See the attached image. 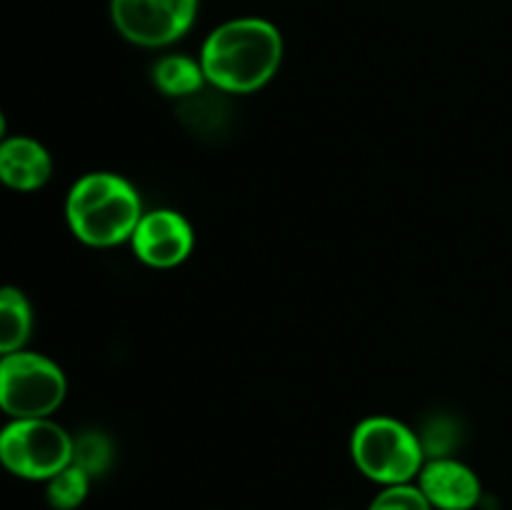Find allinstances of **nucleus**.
Here are the masks:
<instances>
[{
	"label": "nucleus",
	"instance_id": "obj_13",
	"mask_svg": "<svg viewBox=\"0 0 512 510\" xmlns=\"http://www.w3.org/2000/svg\"><path fill=\"white\" fill-rule=\"evenodd\" d=\"M73 463L83 468L90 478H100L115 463V443L100 430H85L73 435Z\"/></svg>",
	"mask_w": 512,
	"mask_h": 510
},
{
	"label": "nucleus",
	"instance_id": "obj_3",
	"mask_svg": "<svg viewBox=\"0 0 512 510\" xmlns=\"http://www.w3.org/2000/svg\"><path fill=\"white\" fill-rule=\"evenodd\" d=\"M350 458L360 475L385 488L415 483L428 455L408 423L393 415H368L350 433Z\"/></svg>",
	"mask_w": 512,
	"mask_h": 510
},
{
	"label": "nucleus",
	"instance_id": "obj_8",
	"mask_svg": "<svg viewBox=\"0 0 512 510\" xmlns=\"http://www.w3.org/2000/svg\"><path fill=\"white\" fill-rule=\"evenodd\" d=\"M415 483L433 510H475L483 500L480 475L455 455L425 460Z\"/></svg>",
	"mask_w": 512,
	"mask_h": 510
},
{
	"label": "nucleus",
	"instance_id": "obj_11",
	"mask_svg": "<svg viewBox=\"0 0 512 510\" xmlns=\"http://www.w3.org/2000/svg\"><path fill=\"white\" fill-rule=\"evenodd\" d=\"M33 328L35 313L28 295L15 285H0V355L28 348Z\"/></svg>",
	"mask_w": 512,
	"mask_h": 510
},
{
	"label": "nucleus",
	"instance_id": "obj_1",
	"mask_svg": "<svg viewBox=\"0 0 512 510\" xmlns=\"http://www.w3.org/2000/svg\"><path fill=\"white\" fill-rule=\"evenodd\" d=\"M285 40L278 25L260 15H240L215 25L200 45V65L210 88L225 95H250L278 75Z\"/></svg>",
	"mask_w": 512,
	"mask_h": 510
},
{
	"label": "nucleus",
	"instance_id": "obj_5",
	"mask_svg": "<svg viewBox=\"0 0 512 510\" xmlns=\"http://www.w3.org/2000/svg\"><path fill=\"white\" fill-rule=\"evenodd\" d=\"M73 463V435L53 418H18L0 428V468L45 483Z\"/></svg>",
	"mask_w": 512,
	"mask_h": 510
},
{
	"label": "nucleus",
	"instance_id": "obj_7",
	"mask_svg": "<svg viewBox=\"0 0 512 510\" xmlns=\"http://www.w3.org/2000/svg\"><path fill=\"white\" fill-rule=\"evenodd\" d=\"M133 255L155 270L183 265L195 250L193 223L175 208L145 210L130 238Z\"/></svg>",
	"mask_w": 512,
	"mask_h": 510
},
{
	"label": "nucleus",
	"instance_id": "obj_17",
	"mask_svg": "<svg viewBox=\"0 0 512 510\" xmlns=\"http://www.w3.org/2000/svg\"><path fill=\"white\" fill-rule=\"evenodd\" d=\"M0 358H3V355H0Z\"/></svg>",
	"mask_w": 512,
	"mask_h": 510
},
{
	"label": "nucleus",
	"instance_id": "obj_4",
	"mask_svg": "<svg viewBox=\"0 0 512 510\" xmlns=\"http://www.w3.org/2000/svg\"><path fill=\"white\" fill-rule=\"evenodd\" d=\"M68 398L65 370L35 350L0 358V410L8 420L53 418Z\"/></svg>",
	"mask_w": 512,
	"mask_h": 510
},
{
	"label": "nucleus",
	"instance_id": "obj_2",
	"mask_svg": "<svg viewBox=\"0 0 512 510\" xmlns=\"http://www.w3.org/2000/svg\"><path fill=\"white\" fill-rule=\"evenodd\" d=\"M145 213L140 190L125 175L110 170L85 173L65 195V223L88 248L130 243Z\"/></svg>",
	"mask_w": 512,
	"mask_h": 510
},
{
	"label": "nucleus",
	"instance_id": "obj_16",
	"mask_svg": "<svg viewBox=\"0 0 512 510\" xmlns=\"http://www.w3.org/2000/svg\"><path fill=\"white\" fill-rule=\"evenodd\" d=\"M5 138H8V118H5L3 108H0V143H3Z\"/></svg>",
	"mask_w": 512,
	"mask_h": 510
},
{
	"label": "nucleus",
	"instance_id": "obj_10",
	"mask_svg": "<svg viewBox=\"0 0 512 510\" xmlns=\"http://www.w3.org/2000/svg\"><path fill=\"white\" fill-rule=\"evenodd\" d=\"M150 80L155 90L165 98L190 100L200 95L208 85L203 73V65L198 58L188 53H165L150 68Z\"/></svg>",
	"mask_w": 512,
	"mask_h": 510
},
{
	"label": "nucleus",
	"instance_id": "obj_9",
	"mask_svg": "<svg viewBox=\"0 0 512 510\" xmlns=\"http://www.w3.org/2000/svg\"><path fill=\"white\" fill-rule=\"evenodd\" d=\"M53 155L30 135H8L0 143V183L15 193H35L53 178Z\"/></svg>",
	"mask_w": 512,
	"mask_h": 510
},
{
	"label": "nucleus",
	"instance_id": "obj_6",
	"mask_svg": "<svg viewBox=\"0 0 512 510\" xmlns=\"http://www.w3.org/2000/svg\"><path fill=\"white\" fill-rule=\"evenodd\" d=\"M200 0H110L115 33L148 50L170 48L193 30Z\"/></svg>",
	"mask_w": 512,
	"mask_h": 510
},
{
	"label": "nucleus",
	"instance_id": "obj_15",
	"mask_svg": "<svg viewBox=\"0 0 512 510\" xmlns=\"http://www.w3.org/2000/svg\"><path fill=\"white\" fill-rule=\"evenodd\" d=\"M368 510H433V505L428 503L418 483H400L380 488L370 500Z\"/></svg>",
	"mask_w": 512,
	"mask_h": 510
},
{
	"label": "nucleus",
	"instance_id": "obj_14",
	"mask_svg": "<svg viewBox=\"0 0 512 510\" xmlns=\"http://www.w3.org/2000/svg\"><path fill=\"white\" fill-rule=\"evenodd\" d=\"M420 443L428 458H445V455H453V450L458 448V423L448 415H435L433 420L425 423V428L420 430Z\"/></svg>",
	"mask_w": 512,
	"mask_h": 510
},
{
	"label": "nucleus",
	"instance_id": "obj_12",
	"mask_svg": "<svg viewBox=\"0 0 512 510\" xmlns=\"http://www.w3.org/2000/svg\"><path fill=\"white\" fill-rule=\"evenodd\" d=\"M90 483L93 478L83 468L70 463L53 478L45 480V500L53 510H78L88 500Z\"/></svg>",
	"mask_w": 512,
	"mask_h": 510
}]
</instances>
